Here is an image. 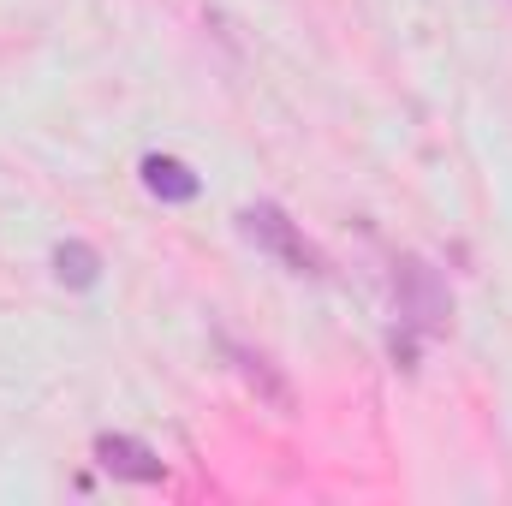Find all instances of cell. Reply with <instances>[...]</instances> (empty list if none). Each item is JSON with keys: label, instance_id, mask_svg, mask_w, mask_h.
<instances>
[{"label": "cell", "instance_id": "cell-1", "mask_svg": "<svg viewBox=\"0 0 512 506\" xmlns=\"http://www.w3.org/2000/svg\"><path fill=\"white\" fill-rule=\"evenodd\" d=\"M393 292H399V322L417 334H447L453 322V298L441 286V274L423 256H399L393 262Z\"/></svg>", "mask_w": 512, "mask_h": 506}, {"label": "cell", "instance_id": "cell-5", "mask_svg": "<svg viewBox=\"0 0 512 506\" xmlns=\"http://www.w3.org/2000/svg\"><path fill=\"white\" fill-rule=\"evenodd\" d=\"M227 358H233V370H239V381L251 387L256 399H268L274 411H292V387L268 370V358H256V352H245V346H227Z\"/></svg>", "mask_w": 512, "mask_h": 506}, {"label": "cell", "instance_id": "cell-4", "mask_svg": "<svg viewBox=\"0 0 512 506\" xmlns=\"http://www.w3.org/2000/svg\"><path fill=\"white\" fill-rule=\"evenodd\" d=\"M143 185H149V197H161V203H191V197L203 191V179H197L179 155H143Z\"/></svg>", "mask_w": 512, "mask_h": 506}, {"label": "cell", "instance_id": "cell-3", "mask_svg": "<svg viewBox=\"0 0 512 506\" xmlns=\"http://www.w3.org/2000/svg\"><path fill=\"white\" fill-rule=\"evenodd\" d=\"M96 465L108 471V477H120V483H161L167 477V465H161V453L149 447V441H137V435H96Z\"/></svg>", "mask_w": 512, "mask_h": 506}, {"label": "cell", "instance_id": "cell-6", "mask_svg": "<svg viewBox=\"0 0 512 506\" xmlns=\"http://www.w3.org/2000/svg\"><path fill=\"white\" fill-rule=\"evenodd\" d=\"M54 280L72 286V292H90L102 280V256L90 251L84 239H66V245H54Z\"/></svg>", "mask_w": 512, "mask_h": 506}, {"label": "cell", "instance_id": "cell-7", "mask_svg": "<svg viewBox=\"0 0 512 506\" xmlns=\"http://www.w3.org/2000/svg\"><path fill=\"white\" fill-rule=\"evenodd\" d=\"M387 352H393V364H399V370H417V328H405V322H399V328L387 334Z\"/></svg>", "mask_w": 512, "mask_h": 506}, {"label": "cell", "instance_id": "cell-2", "mask_svg": "<svg viewBox=\"0 0 512 506\" xmlns=\"http://www.w3.org/2000/svg\"><path fill=\"white\" fill-rule=\"evenodd\" d=\"M239 227H245L251 245H262L268 256H280L292 274H322V251L292 227V215H286L280 203H251V209L239 215Z\"/></svg>", "mask_w": 512, "mask_h": 506}]
</instances>
